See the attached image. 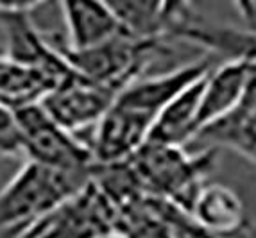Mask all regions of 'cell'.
<instances>
[{
    "mask_svg": "<svg viewBox=\"0 0 256 238\" xmlns=\"http://www.w3.org/2000/svg\"><path fill=\"white\" fill-rule=\"evenodd\" d=\"M217 152L212 147L186 150V147L147 142L126 163L147 200H160L188 213L217 168Z\"/></svg>",
    "mask_w": 256,
    "mask_h": 238,
    "instance_id": "1",
    "label": "cell"
},
{
    "mask_svg": "<svg viewBox=\"0 0 256 238\" xmlns=\"http://www.w3.org/2000/svg\"><path fill=\"white\" fill-rule=\"evenodd\" d=\"M94 174L64 172L32 162L0 190V238H14L32 222L68 200L90 183Z\"/></svg>",
    "mask_w": 256,
    "mask_h": 238,
    "instance_id": "2",
    "label": "cell"
},
{
    "mask_svg": "<svg viewBox=\"0 0 256 238\" xmlns=\"http://www.w3.org/2000/svg\"><path fill=\"white\" fill-rule=\"evenodd\" d=\"M38 2H0L2 58L18 66L43 76L52 86H60L76 74L64 58L58 38L48 40L34 26L32 13ZM52 88V90H54Z\"/></svg>",
    "mask_w": 256,
    "mask_h": 238,
    "instance_id": "3",
    "label": "cell"
},
{
    "mask_svg": "<svg viewBox=\"0 0 256 238\" xmlns=\"http://www.w3.org/2000/svg\"><path fill=\"white\" fill-rule=\"evenodd\" d=\"M13 111L26 162L64 172L94 174L95 163L88 142L61 128L40 102L14 108Z\"/></svg>",
    "mask_w": 256,
    "mask_h": 238,
    "instance_id": "4",
    "label": "cell"
},
{
    "mask_svg": "<svg viewBox=\"0 0 256 238\" xmlns=\"http://www.w3.org/2000/svg\"><path fill=\"white\" fill-rule=\"evenodd\" d=\"M106 233H116V212L92 178L79 194L14 238H95Z\"/></svg>",
    "mask_w": 256,
    "mask_h": 238,
    "instance_id": "5",
    "label": "cell"
},
{
    "mask_svg": "<svg viewBox=\"0 0 256 238\" xmlns=\"http://www.w3.org/2000/svg\"><path fill=\"white\" fill-rule=\"evenodd\" d=\"M120 92L111 86L88 81L79 74L50 90L40 100V106L66 131L77 132L94 129L106 115Z\"/></svg>",
    "mask_w": 256,
    "mask_h": 238,
    "instance_id": "6",
    "label": "cell"
},
{
    "mask_svg": "<svg viewBox=\"0 0 256 238\" xmlns=\"http://www.w3.org/2000/svg\"><path fill=\"white\" fill-rule=\"evenodd\" d=\"M152 126L154 118L115 100L92 129L88 147L95 166L118 165L131 160L149 142Z\"/></svg>",
    "mask_w": 256,
    "mask_h": 238,
    "instance_id": "7",
    "label": "cell"
},
{
    "mask_svg": "<svg viewBox=\"0 0 256 238\" xmlns=\"http://www.w3.org/2000/svg\"><path fill=\"white\" fill-rule=\"evenodd\" d=\"M215 64H217L215 58L204 56L168 72L140 77L118 95L116 102L156 120L172 98H176L183 90L204 77Z\"/></svg>",
    "mask_w": 256,
    "mask_h": 238,
    "instance_id": "8",
    "label": "cell"
},
{
    "mask_svg": "<svg viewBox=\"0 0 256 238\" xmlns=\"http://www.w3.org/2000/svg\"><path fill=\"white\" fill-rule=\"evenodd\" d=\"M254 68L256 63L251 61L226 60L217 63L210 70L202 84L197 136L220 120L228 118L242 104L251 84Z\"/></svg>",
    "mask_w": 256,
    "mask_h": 238,
    "instance_id": "9",
    "label": "cell"
},
{
    "mask_svg": "<svg viewBox=\"0 0 256 238\" xmlns=\"http://www.w3.org/2000/svg\"><path fill=\"white\" fill-rule=\"evenodd\" d=\"M115 13L122 34L134 40L168 42L184 20L192 4L184 2H149V0H116L108 2Z\"/></svg>",
    "mask_w": 256,
    "mask_h": 238,
    "instance_id": "10",
    "label": "cell"
},
{
    "mask_svg": "<svg viewBox=\"0 0 256 238\" xmlns=\"http://www.w3.org/2000/svg\"><path fill=\"white\" fill-rule=\"evenodd\" d=\"M184 215L197 230L220 238H235L248 226L240 196L222 183H206Z\"/></svg>",
    "mask_w": 256,
    "mask_h": 238,
    "instance_id": "11",
    "label": "cell"
},
{
    "mask_svg": "<svg viewBox=\"0 0 256 238\" xmlns=\"http://www.w3.org/2000/svg\"><path fill=\"white\" fill-rule=\"evenodd\" d=\"M64 52H82L95 48L122 34L115 13L108 2H61Z\"/></svg>",
    "mask_w": 256,
    "mask_h": 238,
    "instance_id": "12",
    "label": "cell"
},
{
    "mask_svg": "<svg viewBox=\"0 0 256 238\" xmlns=\"http://www.w3.org/2000/svg\"><path fill=\"white\" fill-rule=\"evenodd\" d=\"M196 142L217 150H235L256 165V68L242 104L228 118L202 131Z\"/></svg>",
    "mask_w": 256,
    "mask_h": 238,
    "instance_id": "13",
    "label": "cell"
},
{
    "mask_svg": "<svg viewBox=\"0 0 256 238\" xmlns=\"http://www.w3.org/2000/svg\"><path fill=\"white\" fill-rule=\"evenodd\" d=\"M204 77H201L199 81H196L186 90H183L178 97L172 98L163 108L158 118L154 120L149 142L178 145V147H186L188 144H194L197 132H199L197 118H199V106H201Z\"/></svg>",
    "mask_w": 256,
    "mask_h": 238,
    "instance_id": "14",
    "label": "cell"
},
{
    "mask_svg": "<svg viewBox=\"0 0 256 238\" xmlns=\"http://www.w3.org/2000/svg\"><path fill=\"white\" fill-rule=\"evenodd\" d=\"M116 233L122 238H181L168 218L154 208L150 200L120 213Z\"/></svg>",
    "mask_w": 256,
    "mask_h": 238,
    "instance_id": "15",
    "label": "cell"
},
{
    "mask_svg": "<svg viewBox=\"0 0 256 238\" xmlns=\"http://www.w3.org/2000/svg\"><path fill=\"white\" fill-rule=\"evenodd\" d=\"M18 156H22V144L14 111L0 100V160Z\"/></svg>",
    "mask_w": 256,
    "mask_h": 238,
    "instance_id": "16",
    "label": "cell"
},
{
    "mask_svg": "<svg viewBox=\"0 0 256 238\" xmlns=\"http://www.w3.org/2000/svg\"><path fill=\"white\" fill-rule=\"evenodd\" d=\"M150 202L154 204V208L158 210L162 215H165L168 218V222L174 226L181 238H220V236H212V234L202 233L201 230H197L196 226L188 220L186 215L183 212H180V210L172 208V206H168L165 202H160V200H150Z\"/></svg>",
    "mask_w": 256,
    "mask_h": 238,
    "instance_id": "17",
    "label": "cell"
},
{
    "mask_svg": "<svg viewBox=\"0 0 256 238\" xmlns=\"http://www.w3.org/2000/svg\"><path fill=\"white\" fill-rule=\"evenodd\" d=\"M233 8L244 20V27L256 34V2H236Z\"/></svg>",
    "mask_w": 256,
    "mask_h": 238,
    "instance_id": "18",
    "label": "cell"
},
{
    "mask_svg": "<svg viewBox=\"0 0 256 238\" xmlns=\"http://www.w3.org/2000/svg\"><path fill=\"white\" fill-rule=\"evenodd\" d=\"M95 238H122L118 233H106V234H100V236H95Z\"/></svg>",
    "mask_w": 256,
    "mask_h": 238,
    "instance_id": "19",
    "label": "cell"
}]
</instances>
